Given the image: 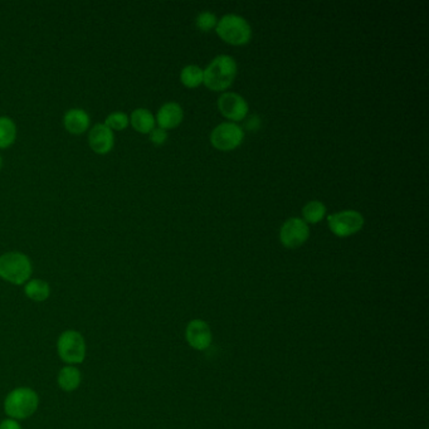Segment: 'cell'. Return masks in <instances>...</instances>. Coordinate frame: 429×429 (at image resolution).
Listing matches in <instances>:
<instances>
[{"instance_id":"obj_12","label":"cell","mask_w":429,"mask_h":429,"mask_svg":"<svg viewBox=\"0 0 429 429\" xmlns=\"http://www.w3.org/2000/svg\"><path fill=\"white\" fill-rule=\"evenodd\" d=\"M183 117H184V111L181 105L178 102L171 101L160 107L155 121L158 122L160 128L166 130V128H174L178 125H181Z\"/></svg>"},{"instance_id":"obj_19","label":"cell","mask_w":429,"mask_h":429,"mask_svg":"<svg viewBox=\"0 0 429 429\" xmlns=\"http://www.w3.org/2000/svg\"><path fill=\"white\" fill-rule=\"evenodd\" d=\"M16 136V123L9 117H0V148H6L14 143Z\"/></svg>"},{"instance_id":"obj_17","label":"cell","mask_w":429,"mask_h":429,"mask_svg":"<svg viewBox=\"0 0 429 429\" xmlns=\"http://www.w3.org/2000/svg\"><path fill=\"white\" fill-rule=\"evenodd\" d=\"M181 80L186 87H198L204 80V69L196 64H189L181 69Z\"/></svg>"},{"instance_id":"obj_13","label":"cell","mask_w":429,"mask_h":429,"mask_svg":"<svg viewBox=\"0 0 429 429\" xmlns=\"http://www.w3.org/2000/svg\"><path fill=\"white\" fill-rule=\"evenodd\" d=\"M64 123L69 133L80 135L90 126V116L82 108H71L64 113Z\"/></svg>"},{"instance_id":"obj_15","label":"cell","mask_w":429,"mask_h":429,"mask_svg":"<svg viewBox=\"0 0 429 429\" xmlns=\"http://www.w3.org/2000/svg\"><path fill=\"white\" fill-rule=\"evenodd\" d=\"M24 293L32 301H47L51 296V286L48 282L39 280V278H31L24 285Z\"/></svg>"},{"instance_id":"obj_21","label":"cell","mask_w":429,"mask_h":429,"mask_svg":"<svg viewBox=\"0 0 429 429\" xmlns=\"http://www.w3.org/2000/svg\"><path fill=\"white\" fill-rule=\"evenodd\" d=\"M196 27L201 29L203 32H208L214 27H217V16L212 11H201L196 19Z\"/></svg>"},{"instance_id":"obj_7","label":"cell","mask_w":429,"mask_h":429,"mask_svg":"<svg viewBox=\"0 0 429 429\" xmlns=\"http://www.w3.org/2000/svg\"><path fill=\"white\" fill-rule=\"evenodd\" d=\"M244 140L243 128L234 122H222L211 133V143L214 148L229 151L238 148Z\"/></svg>"},{"instance_id":"obj_6","label":"cell","mask_w":429,"mask_h":429,"mask_svg":"<svg viewBox=\"0 0 429 429\" xmlns=\"http://www.w3.org/2000/svg\"><path fill=\"white\" fill-rule=\"evenodd\" d=\"M329 228L338 237H349L358 233L364 226V217L360 212L348 209L330 214L328 217Z\"/></svg>"},{"instance_id":"obj_1","label":"cell","mask_w":429,"mask_h":429,"mask_svg":"<svg viewBox=\"0 0 429 429\" xmlns=\"http://www.w3.org/2000/svg\"><path fill=\"white\" fill-rule=\"evenodd\" d=\"M39 407L38 393L29 387H18L6 394L3 408L8 418L26 420L37 412Z\"/></svg>"},{"instance_id":"obj_22","label":"cell","mask_w":429,"mask_h":429,"mask_svg":"<svg viewBox=\"0 0 429 429\" xmlns=\"http://www.w3.org/2000/svg\"><path fill=\"white\" fill-rule=\"evenodd\" d=\"M150 141L155 145H163L168 138V133L166 130L161 128H155L150 131Z\"/></svg>"},{"instance_id":"obj_4","label":"cell","mask_w":429,"mask_h":429,"mask_svg":"<svg viewBox=\"0 0 429 429\" xmlns=\"http://www.w3.org/2000/svg\"><path fill=\"white\" fill-rule=\"evenodd\" d=\"M57 354L66 365H80L87 355V344L84 335L77 330H66L57 340Z\"/></svg>"},{"instance_id":"obj_3","label":"cell","mask_w":429,"mask_h":429,"mask_svg":"<svg viewBox=\"0 0 429 429\" xmlns=\"http://www.w3.org/2000/svg\"><path fill=\"white\" fill-rule=\"evenodd\" d=\"M32 262L19 252H8L0 256V278L11 285H26L32 277Z\"/></svg>"},{"instance_id":"obj_18","label":"cell","mask_w":429,"mask_h":429,"mask_svg":"<svg viewBox=\"0 0 429 429\" xmlns=\"http://www.w3.org/2000/svg\"><path fill=\"white\" fill-rule=\"evenodd\" d=\"M325 214H326V206L320 201H308L302 209L303 221L306 223H313V224L320 222L325 217Z\"/></svg>"},{"instance_id":"obj_9","label":"cell","mask_w":429,"mask_h":429,"mask_svg":"<svg viewBox=\"0 0 429 429\" xmlns=\"http://www.w3.org/2000/svg\"><path fill=\"white\" fill-rule=\"evenodd\" d=\"M218 107L223 116L233 121H242L248 115L247 101L234 92H224L218 100Z\"/></svg>"},{"instance_id":"obj_10","label":"cell","mask_w":429,"mask_h":429,"mask_svg":"<svg viewBox=\"0 0 429 429\" xmlns=\"http://www.w3.org/2000/svg\"><path fill=\"white\" fill-rule=\"evenodd\" d=\"M186 339L193 349L204 351L212 344V331L206 321L194 318L186 325Z\"/></svg>"},{"instance_id":"obj_16","label":"cell","mask_w":429,"mask_h":429,"mask_svg":"<svg viewBox=\"0 0 429 429\" xmlns=\"http://www.w3.org/2000/svg\"><path fill=\"white\" fill-rule=\"evenodd\" d=\"M130 122L133 128L141 133H150L155 128V117L148 108H136L131 113Z\"/></svg>"},{"instance_id":"obj_14","label":"cell","mask_w":429,"mask_h":429,"mask_svg":"<svg viewBox=\"0 0 429 429\" xmlns=\"http://www.w3.org/2000/svg\"><path fill=\"white\" fill-rule=\"evenodd\" d=\"M82 373L77 366L64 365L57 375V384L64 392L72 393L80 388Z\"/></svg>"},{"instance_id":"obj_5","label":"cell","mask_w":429,"mask_h":429,"mask_svg":"<svg viewBox=\"0 0 429 429\" xmlns=\"http://www.w3.org/2000/svg\"><path fill=\"white\" fill-rule=\"evenodd\" d=\"M216 31L224 42L234 46L246 44L252 38V28L249 26L248 21L238 14H226L222 16L218 21Z\"/></svg>"},{"instance_id":"obj_8","label":"cell","mask_w":429,"mask_h":429,"mask_svg":"<svg viewBox=\"0 0 429 429\" xmlns=\"http://www.w3.org/2000/svg\"><path fill=\"white\" fill-rule=\"evenodd\" d=\"M310 228L301 218H288L280 229L281 243L287 248H297L308 241Z\"/></svg>"},{"instance_id":"obj_24","label":"cell","mask_w":429,"mask_h":429,"mask_svg":"<svg viewBox=\"0 0 429 429\" xmlns=\"http://www.w3.org/2000/svg\"><path fill=\"white\" fill-rule=\"evenodd\" d=\"M0 168H1V156H0Z\"/></svg>"},{"instance_id":"obj_23","label":"cell","mask_w":429,"mask_h":429,"mask_svg":"<svg viewBox=\"0 0 429 429\" xmlns=\"http://www.w3.org/2000/svg\"><path fill=\"white\" fill-rule=\"evenodd\" d=\"M0 429H23L19 420L16 419L6 418L0 422Z\"/></svg>"},{"instance_id":"obj_11","label":"cell","mask_w":429,"mask_h":429,"mask_svg":"<svg viewBox=\"0 0 429 429\" xmlns=\"http://www.w3.org/2000/svg\"><path fill=\"white\" fill-rule=\"evenodd\" d=\"M89 143L96 154L105 155L113 148L115 136L105 123H97L89 133Z\"/></svg>"},{"instance_id":"obj_20","label":"cell","mask_w":429,"mask_h":429,"mask_svg":"<svg viewBox=\"0 0 429 429\" xmlns=\"http://www.w3.org/2000/svg\"><path fill=\"white\" fill-rule=\"evenodd\" d=\"M128 115L123 113V112H113L111 115H108L105 121V125L110 130H123L125 128H128Z\"/></svg>"},{"instance_id":"obj_2","label":"cell","mask_w":429,"mask_h":429,"mask_svg":"<svg viewBox=\"0 0 429 429\" xmlns=\"http://www.w3.org/2000/svg\"><path fill=\"white\" fill-rule=\"evenodd\" d=\"M237 76V62L232 56L219 54L204 69V80L208 89L224 91L233 84Z\"/></svg>"}]
</instances>
